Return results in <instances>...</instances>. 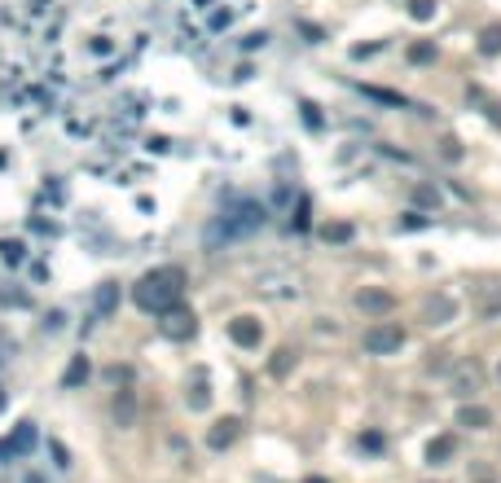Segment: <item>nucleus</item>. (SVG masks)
<instances>
[{"instance_id": "nucleus-23", "label": "nucleus", "mask_w": 501, "mask_h": 483, "mask_svg": "<svg viewBox=\"0 0 501 483\" xmlns=\"http://www.w3.org/2000/svg\"><path fill=\"white\" fill-rule=\"evenodd\" d=\"M299 31H304V36H308V44H321V27H312V22H304V27H299Z\"/></svg>"}, {"instance_id": "nucleus-15", "label": "nucleus", "mask_w": 501, "mask_h": 483, "mask_svg": "<svg viewBox=\"0 0 501 483\" xmlns=\"http://www.w3.org/2000/svg\"><path fill=\"white\" fill-rule=\"evenodd\" d=\"M475 382H479L475 365H471V369H462V374H457V395H475Z\"/></svg>"}, {"instance_id": "nucleus-26", "label": "nucleus", "mask_w": 501, "mask_h": 483, "mask_svg": "<svg viewBox=\"0 0 501 483\" xmlns=\"http://www.w3.org/2000/svg\"><path fill=\"white\" fill-rule=\"evenodd\" d=\"M479 483H493V479H479Z\"/></svg>"}, {"instance_id": "nucleus-1", "label": "nucleus", "mask_w": 501, "mask_h": 483, "mask_svg": "<svg viewBox=\"0 0 501 483\" xmlns=\"http://www.w3.org/2000/svg\"><path fill=\"white\" fill-rule=\"evenodd\" d=\"M180 286H185V273H180V268H159V273L141 277L137 304H141L145 312H167V308L180 299Z\"/></svg>"}, {"instance_id": "nucleus-12", "label": "nucleus", "mask_w": 501, "mask_h": 483, "mask_svg": "<svg viewBox=\"0 0 501 483\" xmlns=\"http://www.w3.org/2000/svg\"><path fill=\"white\" fill-rule=\"evenodd\" d=\"M413 203L422 207V211H440V189L436 185H417L413 189Z\"/></svg>"}, {"instance_id": "nucleus-10", "label": "nucleus", "mask_w": 501, "mask_h": 483, "mask_svg": "<svg viewBox=\"0 0 501 483\" xmlns=\"http://www.w3.org/2000/svg\"><path fill=\"white\" fill-rule=\"evenodd\" d=\"M479 53H483V57H497V53H501V22H493V27L479 31Z\"/></svg>"}, {"instance_id": "nucleus-17", "label": "nucleus", "mask_w": 501, "mask_h": 483, "mask_svg": "<svg viewBox=\"0 0 501 483\" xmlns=\"http://www.w3.org/2000/svg\"><path fill=\"white\" fill-rule=\"evenodd\" d=\"M440 154H444L448 163H457V158H462V141H457V137H444V141H440Z\"/></svg>"}, {"instance_id": "nucleus-18", "label": "nucleus", "mask_w": 501, "mask_h": 483, "mask_svg": "<svg viewBox=\"0 0 501 483\" xmlns=\"http://www.w3.org/2000/svg\"><path fill=\"white\" fill-rule=\"evenodd\" d=\"M382 444H387V440H382L378 430H365V435H361V448H365V453H382Z\"/></svg>"}, {"instance_id": "nucleus-16", "label": "nucleus", "mask_w": 501, "mask_h": 483, "mask_svg": "<svg viewBox=\"0 0 501 483\" xmlns=\"http://www.w3.org/2000/svg\"><path fill=\"white\" fill-rule=\"evenodd\" d=\"M365 97H374V102H387V106H409L400 93H387V88H365Z\"/></svg>"}, {"instance_id": "nucleus-25", "label": "nucleus", "mask_w": 501, "mask_h": 483, "mask_svg": "<svg viewBox=\"0 0 501 483\" xmlns=\"http://www.w3.org/2000/svg\"><path fill=\"white\" fill-rule=\"evenodd\" d=\"M497 378H501V365H497Z\"/></svg>"}, {"instance_id": "nucleus-11", "label": "nucleus", "mask_w": 501, "mask_h": 483, "mask_svg": "<svg viewBox=\"0 0 501 483\" xmlns=\"http://www.w3.org/2000/svg\"><path fill=\"white\" fill-rule=\"evenodd\" d=\"M409 62H413V66L436 62V40H413V44H409Z\"/></svg>"}, {"instance_id": "nucleus-19", "label": "nucleus", "mask_w": 501, "mask_h": 483, "mask_svg": "<svg viewBox=\"0 0 501 483\" xmlns=\"http://www.w3.org/2000/svg\"><path fill=\"white\" fill-rule=\"evenodd\" d=\"M290 360H295V352H290V347H281V352L273 356V374L281 378V374H286V369H290Z\"/></svg>"}, {"instance_id": "nucleus-20", "label": "nucleus", "mask_w": 501, "mask_h": 483, "mask_svg": "<svg viewBox=\"0 0 501 483\" xmlns=\"http://www.w3.org/2000/svg\"><path fill=\"white\" fill-rule=\"evenodd\" d=\"M427 224H431V220H427L422 211H409L405 220H400V229H427Z\"/></svg>"}, {"instance_id": "nucleus-21", "label": "nucleus", "mask_w": 501, "mask_h": 483, "mask_svg": "<svg viewBox=\"0 0 501 483\" xmlns=\"http://www.w3.org/2000/svg\"><path fill=\"white\" fill-rule=\"evenodd\" d=\"M378 48H382L378 40H374V44H352V57H356V62H361V57H374Z\"/></svg>"}, {"instance_id": "nucleus-8", "label": "nucleus", "mask_w": 501, "mask_h": 483, "mask_svg": "<svg viewBox=\"0 0 501 483\" xmlns=\"http://www.w3.org/2000/svg\"><path fill=\"white\" fill-rule=\"evenodd\" d=\"M453 453H457V440H453V435H436V440L427 444V461H431V465H444Z\"/></svg>"}, {"instance_id": "nucleus-5", "label": "nucleus", "mask_w": 501, "mask_h": 483, "mask_svg": "<svg viewBox=\"0 0 501 483\" xmlns=\"http://www.w3.org/2000/svg\"><path fill=\"white\" fill-rule=\"evenodd\" d=\"M163 316H167V321H163V329H167V334H172V339H185V334H194V312L167 308Z\"/></svg>"}, {"instance_id": "nucleus-2", "label": "nucleus", "mask_w": 501, "mask_h": 483, "mask_svg": "<svg viewBox=\"0 0 501 483\" xmlns=\"http://www.w3.org/2000/svg\"><path fill=\"white\" fill-rule=\"evenodd\" d=\"M405 325L400 321H374L370 329H365V352L370 356H392V352H400L405 347Z\"/></svg>"}, {"instance_id": "nucleus-22", "label": "nucleus", "mask_w": 501, "mask_h": 483, "mask_svg": "<svg viewBox=\"0 0 501 483\" xmlns=\"http://www.w3.org/2000/svg\"><path fill=\"white\" fill-rule=\"evenodd\" d=\"M299 110H304V123H308V128H321V114H316V106H312V102H304Z\"/></svg>"}, {"instance_id": "nucleus-7", "label": "nucleus", "mask_w": 501, "mask_h": 483, "mask_svg": "<svg viewBox=\"0 0 501 483\" xmlns=\"http://www.w3.org/2000/svg\"><path fill=\"white\" fill-rule=\"evenodd\" d=\"M457 426H471V430H488V426H493V413L483 409V404H466V409L457 413Z\"/></svg>"}, {"instance_id": "nucleus-4", "label": "nucleus", "mask_w": 501, "mask_h": 483, "mask_svg": "<svg viewBox=\"0 0 501 483\" xmlns=\"http://www.w3.org/2000/svg\"><path fill=\"white\" fill-rule=\"evenodd\" d=\"M229 339L238 343V347H260L264 325L255 321V316H233V321H229Z\"/></svg>"}, {"instance_id": "nucleus-3", "label": "nucleus", "mask_w": 501, "mask_h": 483, "mask_svg": "<svg viewBox=\"0 0 501 483\" xmlns=\"http://www.w3.org/2000/svg\"><path fill=\"white\" fill-rule=\"evenodd\" d=\"M356 308H361L365 316H392L396 294H392V290H378V286H365V290H356Z\"/></svg>"}, {"instance_id": "nucleus-24", "label": "nucleus", "mask_w": 501, "mask_h": 483, "mask_svg": "<svg viewBox=\"0 0 501 483\" xmlns=\"http://www.w3.org/2000/svg\"><path fill=\"white\" fill-rule=\"evenodd\" d=\"M308 483H330V479H308Z\"/></svg>"}, {"instance_id": "nucleus-9", "label": "nucleus", "mask_w": 501, "mask_h": 483, "mask_svg": "<svg viewBox=\"0 0 501 483\" xmlns=\"http://www.w3.org/2000/svg\"><path fill=\"white\" fill-rule=\"evenodd\" d=\"M352 224H347V220H330V224H321V238L326 242H334V246H343V242H352Z\"/></svg>"}, {"instance_id": "nucleus-6", "label": "nucleus", "mask_w": 501, "mask_h": 483, "mask_svg": "<svg viewBox=\"0 0 501 483\" xmlns=\"http://www.w3.org/2000/svg\"><path fill=\"white\" fill-rule=\"evenodd\" d=\"M238 426H242L238 418H225V422H215V426H211V435H207V444L215 448V453H220V448H229L233 440H238Z\"/></svg>"}, {"instance_id": "nucleus-13", "label": "nucleus", "mask_w": 501, "mask_h": 483, "mask_svg": "<svg viewBox=\"0 0 501 483\" xmlns=\"http://www.w3.org/2000/svg\"><path fill=\"white\" fill-rule=\"evenodd\" d=\"M409 18L413 22H431L436 18V0H409Z\"/></svg>"}, {"instance_id": "nucleus-14", "label": "nucleus", "mask_w": 501, "mask_h": 483, "mask_svg": "<svg viewBox=\"0 0 501 483\" xmlns=\"http://www.w3.org/2000/svg\"><path fill=\"white\" fill-rule=\"evenodd\" d=\"M299 233H304L308 224H312V203H308V198H299V207H295V220H290Z\"/></svg>"}]
</instances>
